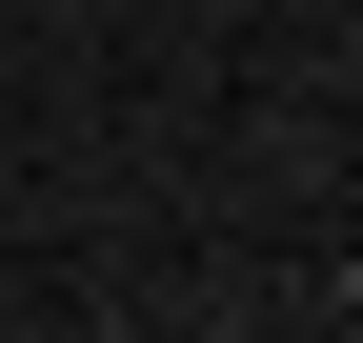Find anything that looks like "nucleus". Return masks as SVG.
<instances>
[{
	"mask_svg": "<svg viewBox=\"0 0 363 343\" xmlns=\"http://www.w3.org/2000/svg\"><path fill=\"white\" fill-rule=\"evenodd\" d=\"M343 303H363V263H343Z\"/></svg>",
	"mask_w": 363,
	"mask_h": 343,
	"instance_id": "nucleus-1",
	"label": "nucleus"
}]
</instances>
